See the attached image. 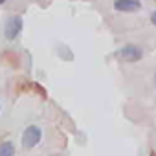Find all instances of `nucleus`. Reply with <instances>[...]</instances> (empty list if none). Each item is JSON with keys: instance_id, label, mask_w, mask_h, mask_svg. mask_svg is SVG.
I'll return each instance as SVG.
<instances>
[{"instance_id": "6", "label": "nucleus", "mask_w": 156, "mask_h": 156, "mask_svg": "<svg viewBox=\"0 0 156 156\" xmlns=\"http://www.w3.org/2000/svg\"><path fill=\"white\" fill-rule=\"evenodd\" d=\"M59 51H61V57H62V59H68V61H72V59H73V55H70V50H68V48L59 46Z\"/></svg>"}, {"instance_id": "9", "label": "nucleus", "mask_w": 156, "mask_h": 156, "mask_svg": "<svg viewBox=\"0 0 156 156\" xmlns=\"http://www.w3.org/2000/svg\"><path fill=\"white\" fill-rule=\"evenodd\" d=\"M4 2H6V0H0V6H2V4H4Z\"/></svg>"}, {"instance_id": "7", "label": "nucleus", "mask_w": 156, "mask_h": 156, "mask_svg": "<svg viewBox=\"0 0 156 156\" xmlns=\"http://www.w3.org/2000/svg\"><path fill=\"white\" fill-rule=\"evenodd\" d=\"M151 22H152V24H154V26H156V11H154V13H152V15H151Z\"/></svg>"}, {"instance_id": "2", "label": "nucleus", "mask_w": 156, "mask_h": 156, "mask_svg": "<svg viewBox=\"0 0 156 156\" xmlns=\"http://www.w3.org/2000/svg\"><path fill=\"white\" fill-rule=\"evenodd\" d=\"M22 26H24V22H22L20 17H9V19L6 20V24H4V37H6L8 41H15V39L20 35Z\"/></svg>"}, {"instance_id": "1", "label": "nucleus", "mask_w": 156, "mask_h": 156, "mask_svg": "<svg viewBox=\"0 0 156 156\" xmlns=\"http://www.w3.org/2000/svg\"><path fill=\"white\" fill-rule=\"evenodd\" d=\"M41 138H42V130H41V127H37V125H30V127H26L24 132H22V147H26V149H33V147L39 145Z\"/></svg>"}, {"instance_id": "5", "label": "nucleus", "mask_w": 156, "mask_h": 156, "mask_svg": "<svg viewBox=\"0 0 156 156\" xmlns=\"http://www.w3.org/2000/svg\"><path fill=\"white\" fill-rule=\"evenodd\" d=\"M0 156H15V145L11 141L0 143Z\"/></svg>"}, {"instance_id": "4", "label": "nucleus", "mask_w": 156, "mask_h": 156, "mask_svg": "<svg viewBox=\"0 0 156 156\" xmlns=\"http://www.w3.org/2000/svg\"><path fill=\"white\" fill-rule=\"evenodd\" d=\"M141 6L138 0H116L114 2V9L123 11V13H130V11H138Z\"/></svg>"}, {"instance_id": "8", "label": "nucleus", "mask_w": 156, "mask_h": 156, "mask_svg": "<svg viewBox=\"0 0 156 156\" xmlns=\"http://www.w3.org/2000/svg\"><path fill=\"white\" fill-rule=\"evenodd\" d=\"M154 87H156V73H154Z\"/></svg>"}, {"instance_id": "3", "label": "nucleus", "mask_w": 156, "mask_h": 156, "mask_svg": "<svg viewBox=\"0 0 156 156\" xmlns=\"http://www.w3.org/2000/svg\"><path fill=\"white\" fill-rule=\"evenodd\" d=\"M116 57L121 59V61H125V62H136V61H140V59L143 57V51H141V48L136 46V44H127V46H123V48L116 53Z\"/></svg>"}]
</instances>
